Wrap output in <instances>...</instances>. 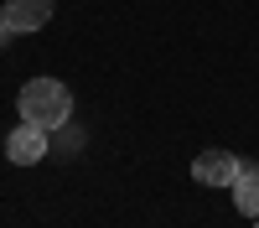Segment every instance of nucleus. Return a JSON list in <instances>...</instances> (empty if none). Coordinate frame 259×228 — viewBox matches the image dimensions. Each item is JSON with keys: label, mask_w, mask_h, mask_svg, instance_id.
<instances>
[{"label": "nucleus", "mask_w": 259, "mask_h": 228, "mask_svg": "<svg viewBox=\"0 0 259 228\" xmlns=\"http://www.w3.org/2000/svg\"><path fill=\"white\" fill-rule=\"evenodd\" d=\"M16 109L26 124H41V130H62L73 114V94L62 88L57 78H31V83H21V94H16Z\"/></svg>", "instance_id": "f257e3e1"}, {"label": "nucleus", "mask_w": 259, "mask_h": 228, "mask_svg": "<svg viewBox=\"0 0 259 228\" xmlns=\"http://www.w3.org/2000/svg\"><path fill=\"white\" fill-rule=\"evenodd\" d=\"M41 156H47V130L21 119L16 130L6 135V161H11V166H36Z\"/></svg>", "instance_id": "f03ea898"}, {"label": "nucleus", "mask_w": 259, "mask_h": 228, "mask_svg": "<svg viewBox=\"0 0 259 228\" xmlns=\"http://www.w3.org/2000/svg\"><path fill=\"white\" fill-rule=\"evenodd\" d=\"M192 176H197L202 187H233V176H239V156H233V151H197Z\"/></svg>", "instance_id": "7ed1b4c3"}, {"label": "nucleus", "mask_w": 259, "mask_h": 228, "mask_svg": "<svg viewBox=\"0 0 259 228\" xmlns=\"http://www.w3.org/2000/svg\"><path fill=\"white\" fill-rule=\"evenodd\" d=\"M6 26L16 31V36H31V31H41L52 21V0H6Z\"/></svg>", "instance_id": "20e7f679"}, {"label": "nucleus", "mask_w": 259, "mask_h": 228, "mask_svg": "<svg viewBox=\"0 0 259 228\" xmlns=\"http://www.w3.org/2000/svg\"><path fill=\"white\" fill-rule=\"evenodd\" d=\"M233 207L244 218H259V166L239 161V176H233Z\"/></svg>", "instance_id": "39448f33"}, {"label": "nucleus", "mask_w": 259, "mask_h": 228, "mask_svg": "<svg viewBox=\"0 0 259 228\" xmlns=\"http://www.w3.org/2000/svg\"><path fill=\"white\" fill-rule=\"evenodd\" d=\"M6 36H11V26H6V16H0V41H6Z\"/></svg>", "instance_id": "423d86ee"}, {"label": "nucleus", "mask_w": 259, "mask_h": 228, "mask_svg": "<svg viewBox=\"0 0 259 228\" xmlns=\"http://www.w3.org/2000/svg\"><path fill=\"white\" fill-rule=\"evenodd\" d=\"M254 228H259V218H254Z\"/></svg>", "instance_id": "0eeeda50"}]
</instances>
